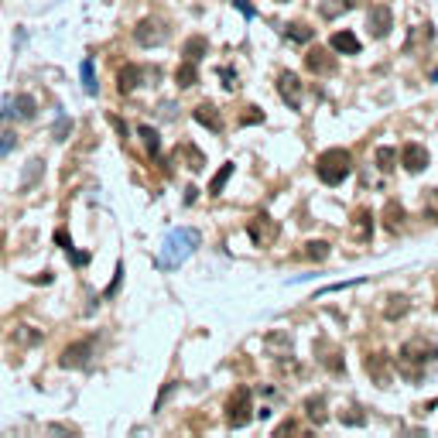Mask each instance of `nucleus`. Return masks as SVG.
<instances>
[{"mask_svg": "<svg viewBox=\"0 0 438 438\" xmlns=\"http://www.w3.org/2000/svg\"><path fill=\"white\" fill-rule=\"evenodd\" d=\"M202 243L199 230H172L161 243V254H158V267L161 270H175L185 263V257H192V250Z\"/></svg>", "mask_w": 438, "mask_h": 438, "instance_id": "1", "label": "nucleus"}, {"mask_svg": "<svg viewBox=\"0 0 438 438\" xmlns=\"http://www.w3.org/2000/svg\"><path fill=\"white\" fill-rule=\"evenodd\" d=\"M438 363V346L425 343V339H411L404 343V350L397 356V370L408 377V380H421L425 377V366Z\"/></svg>", "mask_w": 438, "mask_h": 438, "instance_id": "2", "label": "nucleus"}, {"mask_svg": "<svg viewBox=\"0 0 438 438\" xmlns=\"http://www.w3.org/2000/svg\"><path fill=\"white\" fill-rule=\"evenodd\" d=\"M350 172H352V155L346 148H329L315 161V175L322 178L326 185H343L350 178Z\"/></svg>", "mask_w": 438, "mask_h": 438, "instance_id": "3", "label": "nucleus"}, {"mask_svg": "<svg viewBox=\"0 0 438 438\" xmlns=\"http://www.w3.org/2000/svg\"><path fill=\"white\" fill-rule=\"evenodd\" d=\"M247 421H250V390L247 387H237L226 397V425L230 428H243Z\"/></svg>", "mask_w": 438, "mask_h": 438, "instance_id": "4", "label": "nucleus"}, {"mask_svg": "<svg viewBox=\"0 0 438 438\" xmlns=\"http://www.w3.org/2000/svg\"><path fill=\"white\" fill-rule=\"evenodd\" d=\"M165 38H168V28H165V21H158V17H144V21L134 28V41H137L141 48H158V45H165Z\"/></svg>", "mask_w": 438, "mask_h": 438, "instance_id": "5", "label": "nucleus"}, {"mask_svg": "<svg viewBox=\"0 0 438 438\" xmlns=\"http://www.w3.org/2000/svg\"><path fill=\"white\" fill-rule=\"evenodd\" d=\"M247 237L254 240V247H270L277 240V223L267 216V212H257L250 223H247Z\"/></svg>", "mask_w": 438, "mask_h": 438, "instance_id": "6", "label": "nucleus"}, {"mask_svg": "<svg viewBox=\"0 0 438 438\" xmlns=\"http://www.w3.org/2000/svg\"><path fill=\"white\" fill-rule=\"evenodd\" d=\"M366 28H370V34H373V38H387V34H390V28H394V14H390V7H387V3L370 7Z\"/></svg>", "mask_w": 438, "mask_h": 438, "instance_id": "7", "label": "nucleus"}, {"mask_svg": "<svg viewBox=\"0 0 438 438\" xmlns=\"http://www.w3.org/2000/svg\"><path fill=\"white\" fill-rule=\"evenodd\" d=\"M401 165H404L411 175L425 172V168H428V151H425V144H418V141L404 144V148H401Z\"/></svg>", "mask_w": 438, "mask_h": 438, "instance_id": "8", "label": "nucleus"}, {"mask_svg": "<svg viewBox=\"0 0 438 438\" xmlns=\"http://www.w3.org/2000/svg\"><path fill=\"white\" fill-rule=\"evenodd\" d=\"M277 92H281V99H284L291 110H301V79H298L295 72H281V76H277Z\"/></svg>", "mask_w": 438, "mask_h": 438, "instance_id": "9", "label": "nucleus"}, {"mask_svg": "<svg viewBox=\"0 0 438 438\" xmlns=\"http://www.w3.org/2000/svg\"><path fill=\"white\" fill-rule=\"evenodd\" d=\"M305 69L315 72V76H329V72H336V59H332L326 48H312V52L305 55Z\"/></svg>", "mask_w": 438, "mask_h": 438, "instance_id": "10", "label": "nucleus"}, {"mask_svg": "<svg viewBox=\"0 0 438 438\" xmlns=\"http://www.w3.org/2000/svg\"><path fill=\"white\" fill-rule=\"evenodd\" d=\"M89 352H92V343H72V346H69V350L62 352V359H59V363H62V366H66V370H76V366H86L89 363Z\"/></svg>", "mask_w": 438, "mask_h": 438, "instance_id": "11", "label": "nucleus"}, {"mask_svg": "<svg viewBox=\"0 0 438 438\" xmlns=\"http://www.w3.org/2000/svg\"><path fill=\"white\" fill-rule=\"evenodd\" d=\"M352 237L359 243H370V237H373V212L370 209H356L352 212Z\"/></svg>", "mask_w": 438, "mask_h": 438, "instance_id": "12", "label": "nucleus"}, {"mask_svg": "<svg viewBox=\"0 0 438 438\" xmlns=\"http://www.w3.org/2000/svg\"><path fill=\"white\" fill-rule=\"evenodd\" d=\"M192 117H195L202 127H209L212 134H219V130H223V117H219V110H216V106H209V103L195 106V110H192Z\"/></svg>", "mask_w": 438, "mask_h": 438, "instance_id": "13", "label": "nucleus"}, {"mask_svg": "<svg viewBox=\"0 0 438 438\" xmlns=\"http://www.w3.org/2000/svg\"><path fill=\"white\" fill-rule=\"evenodd\" d=\"M363 366H366V373H370L377 384H387V380H390V370H387V356H384V352H370V356L363 359Z\"/></svg>", "mask_w": 438, "mask_h": 438, "instance_id": "14", "label": "nucleus"}, {"mask_svg": "<svg viewBox=\"0 0 438 438\" xmlns=\"http://www.w3.org/2000/svg\"><path fill=\"white\" fill-rule=\"evenodd\" d=\"M384 230H387V233L404 230V206H401V202H394V199L384 206Z\"/></svg>", "mask_w": 438, "mask_h": 438, "instance_id": "15", "label": "nucleus"}, {"mask_svg": "<svg viewBox=\"0 0 438 438\" xmlns=\"http://www.w3.org/2000/svg\"><path fill=\"white\" fill-rule=\"evenodd\" d=\"M329 45H332V52H339V55H359V38H356L352 31H336Z\"/></svg>", "mask_w": 438, "mask_h": 438, "instance_id": "16", "label": "nucleus"}, {"mask_svg": "<svg viewBox=\"0 0 438 438\" xmlns=\"http://www.w3.org/2000/svg\"><path fill=\"white\" fill-rule=\"evenodd\" d=\"M137 137H141L144 151L158 161V158H161V137H158V130H155V127H148V123H141V127H137Z\"/></svg>", "mask_w": 438, "mask_h": 438, "instance_id": "17", "label": "nucleus"}, {"mask_svg": "<svg viewBox=\"0 0 438 438\" xmlns=\"http://www.w3.org/2000/svg\"><path fill=\"white\" fill-rule=\"evenodd\" d=\"M175 158H181V161H185V168H192V172H202V168H206L202 151H199V148H192V144H178Z\"/></svg>", "mask_w": 438, "mask_h": 438, "instance_id": "18", "label": "nucleus"}, {"mask_svg": "<svg viewBox=\"0 0 438 438\" xmlns=\"http://www.w3.org/2000/svg\"><path fill=\"white\" fill-rule=\"evenodd\" d=\"M137 86H141V69H137V66H123V69L117 72V89L127 96V92H134Z\"/></svg>", "mask_w": 438, "mask_h": 438, "instance_id": "19", "label": "nucleus"}, {"mask_svg": "<svg viewBox=\"0 0 438 438\" xmlns=\"http://www.w3.org/2000/svg\"><path fill=\"white\" fill-rule=\"evenodd\" d=\"M319 363L326 366V370H332V373H343L346 370V363H343V356H339V350L336 346H326V343H319Z\"/></svg>", "mask_w": 438, "mask_h": 438, "instance_id": "20", "label": "nucleus"}, {"mask_svg": "<svg viewBox=\"0 0 438 438\" xmlns=\"http://www.w3.org/2000/svg\"><path fill=\"white\" fill-rule=\"evenodd\" d=\"M206 48H209V45H206V38H202V34H195V38H188V41H185L181 55H185V62H199V59L206 55Z\"/></svg>", "mask_w": 438, "mask_h": 438, "instance_id": "21", "label": "nucleus"}, {"mask_svg": "<svg viewBox=\"0 0 438 438\" xmlns=\"http://www.w3.org/2000/svg\"><path fill=\"white\" fill-rule=\"evenodd\" d=\"M305 411H308V418L315 421V425H326V418H329V411H326V397H308L305 401Z\"/></svg>", "mask_w": 438, "mask_h": 438, "instance_id": "22", "label": "nucleus"}, {"mask_svg": "<svg viewBox=\"0 0 438 438\" xmlns=\"http://www.w3.org/2000/svg\"><path fill=\"white\" fill-rule=\"evenodd\" d=\"M387 301H390V305L384 308V315H387L390 322H394V319H404V315H408V298H404V295H394V298H387Z\"/></svg>", "mask_w": 438, "mask_h": 438, "instance_id": "23", "label": "nucleus"}, {"mask_svg": "<svg viewBox=\"0 0 438 438\" xmlns=\"http://www.w3.org/2000/svg\"><path fill=\"white\" fill-rule=\"evenodd\" d=\"M175 83L181 89H188V86H195L199 83V72H195V62H181V69L175 72Z\"/></svg>", "mask_w": 438, "mask_h": 438, "instance_id": "24", "label": "nucleus"}, {"mask_svg": "<svg viewBox=\"0 0 438 438\" xmlns=\"http://www.w3.org/2000/svg\"><path fill=\"white\" fill-rule=\"evenodd\" d=\"M83 86H86L89 96H96L99 92V83H96V66H92V59H83Z\"/></svg>", "mask_w": 438, "mask_h": 438, "instance_id": "25", "label": "nucleus"}, {"mask_svg": "<svg viewBox=\"0 0 438 438\" xmlns=\"http://www.w3.org/2000/svg\"><path fill=\"white\" fill-rule=\"evenodd\" d=\"M301 257H308V261H326V257H329V243H326V240H312V243H305Z\"/></svg>", "mask_w": 438, "mask_h": 438, "instance_id": "26", "label": "nucleus"}, {"mask_svg": "<svg viewBox=\"0 0 438 438\" xmlns=\"http://www.w3.org/2000/svg\"><path fill=\"white\" fill-rule=\"evenodd\" d=\"M421 212H425V219L438 223V188H428V192H425V199H421Z\"/></svg>", "mask_w": 438, "mask_h": 438, "instance_id": "27", "label": "nucleus"}, {"mask_svg": "<svg viewBox=\"0 0 438 438\" xmlns=\"http://www.w3.org/2000/svg\"><path fill=\"white\" fill-rule=\"evenodd\" d=\"M233 178V165H223L216 175H212V181H209V195H219L223 188H226V181Z\"/></svg>", "mask_w": 438, "mask_h": 438, "instance_id": "28", "label": "nucleus"}, {"mask_svg": "<svg viewBox=\"0 0 438 438\" xmlns=\"http://www.w3.org/2000/svg\"><path fill=\"white\" fill-rule=\"evenodd\" d=\"M288 38H291V41H312V38H315V31H312L308 24L295 21V24H288Z\"/></svg>", "mask_w": 438, "mask_h": 438, "instance_id": "29", "label": "nucleus"}, {"mask_svg": "<svg viewBox=\"0 0 438 438\" xmlns=\"http://www.w3.org/2000/svg\"><path fill=\"white\" fill-rule=\"evenodd\" d=\"M394 161H397L394 148H377V168L380 172H394Z\"/></svg>", "mask_w": 438, "mask_h": 438, "instance_id": "30", "label": "nucleus"}, {"mask_svg": "<svg viewBox=\"0 0 438 438\" xmlns=\"http://www.w3.org/2000/svg\"><path fill=\"white\" fill-rule=\"evenodd\" d=\"M69 130H72V120H69L66 113H59V123L52 127V137H55V141H66V137H69Z\"/></svg>", "mask_w": 438, "mask_h": 438, "instance_id": "31", "label": "nucleus"}, {"mask_svg": "<svg viewBox=\"0 0 438 438\" xmlns=\"http://www.w3.org/2000/svg\"><path fill=\"white\" fill-rule=\"evenodd\" d=\"M240 123H243V127H247V123H263V113L257 106H247V110L240 113Z\"/></svg>", "mask_w": 438, "mask_h": 438, "instance_id": "32", "label": "nucleus"}, {"mask_svg": "<svg viewBox=\"0 0 438 438\" xmlns=\"http://www.w3.org/2000/svg\"><path fill=\"white\" fill-rule=\"evenodd\" d=\"M418 41H432V24H421V28L415 31V38L408 41V52H411V48L418 45Z\"/></svg>", "mask_w": 438, "mask_h": 438, "instance_id": "33", "label": "nucleus"}, {"mask_svg": "<svg viewBox=\"0 0 438 438\" xmlns=\"http://www.w3.org/2000/svg\"><path fill=\"white\" fill-rule=\"evenodd\" d=\"M14 144H17V137H14L10 130H3V134H0V158H3V155H10V151H14Z\"/></svg>", "mask_w": 438, "mask_h": 438, "instance_id": "34", "label": "nucleus"}, {"mask_svg": "<svg viewBox=\"0 0 438 438\" xmlns=\"http://www.w3.org/2000/svg\"><path fill=\"white\" fill-rule=\"evenodd\" d=\"M24 329H28V326H24ZM17 339H21V343H28V346H38V343H41V332L28 329V332H17Z\"/></svg>", "mask_w": 438, "mask_h": 438, "instance_id": "35", "label": "nucleus"}, {"mask_svg": "<svg viewBox=\"0 0 438 438\" xmlns=\"http://www.w3.org/2000/svg\"><path fill=\"white\" fill-rule=\"evenodd\" d=\"M233 3H237V10H240L247 21H254V17H257V10H254V3H250V0H233Z\"/></svg>", "mask_w": 438, "mask_h": 438, "instance_id": "36", "label": "nucleus"}, {"mask_svg": "<svg viewBox=\"0 0 438 438\" xmlns=\"http://www.w3.org/2000/svg\"><path fill=\"white\" fill-rule=\"evenodd\" d=\"M55 240H59V247H62L66 254H72V250H76V247H72V237H69L66 230H59V233H55Z\"/></svg>", "mask_w": 438, "mask_h": 438, "instance_id": "37", "label": "nucleus"}, {"mask_svg": "<svg viewBox=\"0 0 438 438\" xmlns=\"http://www.w3.org/2000/svg\"><path fill=\"white\" fill-rule=\"evenodd\" d=\"M219 76H223V86H226V89H237V72H233L230 66H226V69H223Z\"/></svg>", "mask_w": 438, "mask_h": 438, "instance_id": "38", "label": "nucleus"}, {"mask_svg": "<svg viewBox=\"0 0 438 438\" xmlns=\"http://www.w3.org/2000/svg\"><path fill=\"white\" fill-rule=\"evenodd\" d=\"M195 199H199V188H195V185H188V188H185V202H188V206H192V202H195Z\"/></svg>", "mask_w": 438, "mask_h": 438, "instance_id": "39", "label": "nucleus"}, {"mask_svg": "<svg viewBox=\"0 0 438 438\" xmlns=\"http://www.w3.org/2000/svg\"><path fill=\"white\" fill-rule=\"evenodd\" d=\"M110 123H113V127H117V130L127 137V127H123V120H120V117H110Z\"/></svg>", "mask_w": 438, "mask_h": 438, "instance_id": "40", "label": "nucleus"}, {"mask_svg": "<svg viewBox=\"0 0 438 438\" xmlns=\"http://www.w3.org/2000/svg\"><path fill=\"white\" fill-rule=\"evenodd\" d=\"M356 3H363V0H346V7H356Z\"/></svg>", "mask_w": 438, "mask_h": 438, "instance_id": "41", "label": "nucleus"}, {"mask_svg": "<svg viewBox=\"0 0 438 438\" xmlns=\"http://www.w3.org/2000/svg\"><path fill=\"white\" fill-rule=\"evenodd\" d=\"M277 3H284V0H277Z\"/></svg>", "mask_w": 438, "mask_h": 438, "instance_id": "42", "label": "nucleus"}, {"mask_svg": "<svg viewBox=\"0 0 438 438\" xmlns=\"http://www.w3.org/2000/svg\"><path fill=\"white\" fill-rule=\"evenodd\" d=\"M435 308H438V305H435Z\"/></svg>", "mask_w": 438, "mask_h": 438, "instance_id": "43", "label": "nucleus"}]
</instances>
